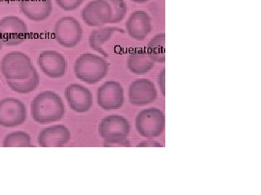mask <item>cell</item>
<instances>
[{"mask_svg": "<svg viewBox=\"0 0 261 195\" xmlns=\"http://www.w3.org/2000/svg\"><path fill=\"white\" fill-rule=\"evenodd\" d=\"M31 112L33 119L39 124L56 122L64 116V103L55 92H42L33 100Z\"/></svg>", "mask_w": 261, "mask_h": 195, "instance_id": "cell-1", "label": "cell"}, {"mask_svg": "<svg viewBox=\"0 0 261 195\" xmlns=\"http://www.w3.org/2000/svg\"><path fill=\"white\" fill-rule=\"evenodd\" d=\"M108 72L107 61L92 53H85L79 56L74 64L76 78L90 85L97 83L106 78Z\"/></svg>", "mask_w": 261, "mask_h": 195, "instance_id": "cell-2", "label": "cell"}, {"mask_svg": "<svg viewBox=\"0 0 261 195\" xmlns=\"http://www.w3.org/2000/svg\"><path fill=\"white\" fill-rule=\"evenodd\" d=\"M34 69L30 57L20 51H12L3 56L1 71L7 80L25 79Z\"/></svg>", "mask_w": 261, "mask_h": 195, "instance_id": "cell-3", "label": "cell"}, {"mask_svg": "<svg viewBox=\"0 0 261 195\" xmlns=\"http://www.w3.org/2000/svg\"><path fill=\"white\" fill-rule=\"evenodd\" d=\"M165 124L164 114L156 108L144 109L136 117V129L139 134L149 139L162 134Z\"/></svg>", "mask_w": 261, "mask_h": 195, "instance_id": "cell-4", "label": "cell"}, {"mask_svg": "<svg viewBox=\"0 0 261 195\" xmlns=\"http://www.w3.org/2000/svg\"><path fill=\"white\" fill-rule=\"evenodd\" d=\"M83 37V29L78 20L73 17H63L55 25V38L60 45L65 48L76 47Z\"/></svg>", "mask_w": 261, "mask_h": 195, "instance_id": "cell-5", "label": "cell"}, {"mask_svg": "<svg viewBox=\"0 0 261 195\" xmlns=\"http://www.w3.org/2000/svg\"><path fill=\"white\" fill-rule=\"evenodd\" d=\"M0 34L4 45L13 47L25 42L29 31L23 20L14 15H9L0 20Z\"/></svg>", "mask_w": 261, "mask_h": 195, "instance_id": "cell-6", "label": "cell"}, {"mask_svg": "<svg viewBox=\"0 0 261 195\" xmlns=\"http://www.w3.org/2000/svg\"><path fill=\"white\" fill-rule=\"evenodd\" d=\"M129 133V123L121 115L106 116L99 125V133L104 143L123 141L127 139Z\"/></svg>", "mask_w": 261, "mask_h": 195, "instance_id": "cell-7", "label": "cell"}, {"mask_svg": "<svg viewBox=\"0 0 261 195\" xmlns=\"http://www.w3.org/2000/svg\"><path fill=\"white\" fill-rule=\"evenodd\" d=\"M27 117V107L21 101L15 98L0 101V126L15 127L23 124Z\"/></svg>", "mask_w": 261, "mask_h": 195, "instance_id": "cell-8", "label": "cell"}, {"mask_svg": "<svg viewBox=\"0 0 261 195\" xmlns=\"http://www.w3.org/2000/svg\"><path fill=\"white\" fill-rule=\"evenodd\" d=\"M97 101L99 107L105 111L117 110L124 102V92L121 84L108 80L97 90Z\"/></svg>", "mask_w": 261, "mask_h": 195, "instance_id": "cell-9", "label": "cell"}, {"mask_svg": "<svg viewBox=\"0 0 261 195\" xmlns=\"http://www.w3.org/2000/svg\"><path fill=\"white\" fill-rule=\"evenodd\" d=\"M84 23L90 27H98L111 23L112 10L106 0H93L82 12Z\"/></svg>", "mask_w": 261, "mask_h": 195, "instance_id": "cell-10", "label": "cell"}, {"mask_svg": "<svg viewBox=\"0 0 261 195\" xmlns=\"http://www.w3.org/2000/svg\"><path fill=\"white\" fill-rule=\"evenodd\" d=\"M155 86L152 81L141 78L132 82L128 88V99L132 105L144 107L149 105L157 99Z\"/></svg>", "mask_w": 261, "mask_h": 195, "instance_id": "cell-11", "label": "cell"}, {"mask_svg": "<svg viewBox=\"0 0 261 195\" xmlns=\"http://www.w3.org/2000/svg\"><path fill=\"white\" fill-rule=\"evenodd\" d=\"M37 61L39 68L49 78H60L64 76L67 69L66 60L58 51H42Z\"/></svg>", "mask_w": 261, "mask_h": 195, "instance_id": "cell-12", "label": "cell"}, {"mask_svg": "<svg viewBox=\"0 0 261 195\" xmlns=\"http://www.w3.org/2000/svg\"><path fill=\"white\" fill-rule=\"evenodd\" d=\"M65 96L72 110L85 113L91 109L93 98L90 90L80 84H71L65 89Z\"/></svg>", "mask_w": 261, "mask_h": 195, "instance_id": "cell-13", "label": "cell"}, {"mask_svg": "<svg viewBox=\"0 0 261 195\" xmlns=\"http://www.w3.org/2000/svg\"><path fill=\"white\" fill-rule=\"evenodd\" d=\"M70 140V132L63 124L48 126L41 131L38 143L42 148H61Z\"/></svg>", "mask_w": 261, "mask_h": 195, "instance_id": "cell-14", "label": "cell"}, {"mask_svg": "<svg viewBox=\"0 0 261 195\" xmlns=\"http://www.w3.org/2000/svg\"><path fill=\"white\" fill-rule=\"evenodd\" d=\"M126 30L128 36L137 41H142L152 30L150 16L143 10H137L127 20Z\"/></svg>", "mask_w": 261, "mask_h": 195, "instance_id": "cell-15", "label": "cell"}, {"mask_svg": "<svg viewBox=\"0 0 261 195\" xmlns=\"http://www.w3.org/2000/svg\"><path fill=\"white\" fill-rule=\"evenodd\" d=\"M20 9L25 16L34 21H42L53 12L51 0H20Z\"/></svg>", "mask_w": 261, "mask_h": 195, "instance_id": "cell-16", "label": "cell"}, {"mask_svg": "<svg viewBox=\"0 0 261 195\" xmlns=\"http://www.w3.org/2000/svg\"><path fill=\"white\" fill-rule=\"evenodd\" d=\"M154 63L147 50L137 49L128 56L127 67L134 74L144 75L153 68Z\"/></svg>", "mask_w": 261, "mask_h": 195, "instance_id": "cell-17", "label": "cell"}, {"mask_svg": "<svg viewBox=\"0 0 261 195\" xmlns=\"http://www.w3.org/2000/svg\"><path fill=\"white\" fill-rule=\"evenodd\" d=\"M116 32H124V30L116 27H106V28L96 29L91 32L89 39V46L93 50L100 53L103 56L107 57V52L103 47Z\"/></svg>", "mask_w": 261, "mask_h": 195, "instance_id": "cell-18", "label": "cell"}, {"mask_svg": "<svg viewBox=\"0 0 261 195\" xmlns=\"http://www.w3.org/2000/svg\"><path fill=\"white\" fill-rule=\"evenodd\" d=\"M39 82H40V78H39V73L34 68L28 78L22 80H8L7 83L10 88L15 93L28 94L37 89Z\"/></svg>", "mask_w": 261, "mask_h": 195, "instance_id": "cell-19", "label": "cell"}, {"mask_svg": "<svg viewBox=\"0 0 261 195\" xmlns=\"http://www.w3.org/2000/svg\"><path fill=\"white\" fill-rule=\"evenodd\" d=\"M147 53L151 59L158 63L166 61V34L161 32L152 38L147 46Z\"/></svg>", "mask_w": 261, "mask_h": 195, "instance_id": "cell-20", "label": "cell"}, {"mask_svg": "<svg viewBox=\"0 0 261 195\" xmlns=\"http://www.w3.org/2000/svg\"><path fill=\"white\" fill-rule=\"evenodd\" d=\"M3 146L4 148H29L32 147V140L28 133L16 131L5 137Z\"/></svg>", "mask_w": 261, "mask_h": 195, "instance_id": "cell-21", "label": "cell"}, {"mask_svg": "<svg viewBox=\"0 0 261 195\" xmlns=\"http://www.w3.org/2000/svg\"><path fill=\"white\" fill-rule=\"evenodd\" d=\"M112 10L111 24L118 23L123 20L127 13V5L124 0H106Z\"/></svg>", "mask_w": 261, "mask_h": 195, "instance_id": "cell-22", "label": "cell"}, {"mask_svg": "<svg viewBox=\"0 0 261 195\" xmlns=\"http://www.w3.org/2000/svg\"><path fill=\"white\" fill-rule=\"evenodd\" d=\"M57 5L65 10V11H71L74 10L81 6L84 0H56Z\"/></svg>", "mask_w": 261, "mask_h": 195, "instance_id": "cell-23", "label": "cell"}, {"mask_svg": "<svg viewBox=\"0 0 261 195\" xmlns=\"http://www.w3.org/2000/svg\"><path fill=\"white\" fill-rule=\"evenodd\" d=\"M105 147H130V143L128 140L123 141L113 142V143H104Z\"/></svg>", "mask_w": 261, "mask_h": 195, "instance_id": "cell-24", "label": "cell"}, {"mask_svg": "<svg viewBox=\"0 0 261 195\" xmlns=\"http://www.w3.org/2000/svg\"><path fill=\"white\" fill-rule=\"evenodd\" d=\"M159 84L160 88H161V92L165 96V68L161 70V73L159 75Z\"/></svg>", "mask_w": 261, "mask_h": 195, "instance_id": "cell-25", "label": "cell"}, {"mask_svg": "<svg viewBox=\"0 0 261 195\" xmlns=\"http://www.w3.org/2000/svg\"><path fill=\"white\" fill-rule=\"evenodd\" d=\"M132 1L137 3H145L146 2L149 1V0H132Z\"/></svg>", "mask_w": 261, "mask_h": 195, "instance_id": "cell-26", "label": "cell"}, {"mask_svg": "<svg viewBox=\"0 0 261 195\" xmlns=\"http://www.w3.org/2000/svg\"><path fill=\"white\" fill-rule=\"evenodd\" d=\"M3 45H4V44H3V39H2L1 34H0V50L3 49Z\"/></svg>", "mask_w": 261, "mask_h": 195, "instance_id": "cell-27", "label": "cell"}]
</instances>
